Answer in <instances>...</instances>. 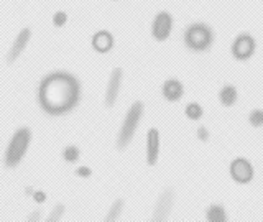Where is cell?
I'll return each instance as SVG.
<instances>
[{
	"instance_id": "obj_1",
	"label": "cell",
	"mask_w": 263,
	"mask_h": 222,
	"mask_svg": "<svg viewBox=\"0 0 263 222\" xmlns=\"http://www.w3.org/2000/svg\"><path fill=\"white\" fill-rule=\"evenodd\" d=\"M81 82L68 71H53L40 81L36 101L40 109L51 117L74 110L81 102Z\"/></svg>"
},
{
	"instance_id": "obj_2",
	"label": "cell",
	"mask_w": 263,
	"mask_h": 222,
	"mask_svg": "<svg viewBox=\"0 0 263 222\" xmlns=\"http://www.w3.org/2000/svg\"><path fill=\"white\" fill-rule=\"evenodd\" d=\"M31 143V128L30 127H20L12 135L10 142H8L4 155V163L8 170L16 168L22 163V160L27 155Z\"/></svg>"
},
{
	"instance_id": "obj_3",
	"label": "cell",
	"mask_w": 263,
	"mask_h": 222,
	"mask_svg": "<svg viewBox=\"0 0 263 222\" xmlns=\"http://www.w3.org/2000/svg\"><path fill=\"white\" fill-rule=\"evenodd\" d=\"M184 45L193 53H204L214 45V31L208 23H191L184 30Z\"/></svg>"
},
{
	"instance_id": "obj_4",
	"label": "cell",
	"mask_w": 263,
	"mask_h": 222,
	"mask_svg": "<svg viewBox=\"0 0 263 222\" xmlns=\"http://www.w3.org/2000/svg\"><path fill=\"white\" fill-rule=\"evenodd\" d=\"M143 112H145V107H143L142 101H137L128 107V110L125 114V119H123L122 127H120L119 135H117V148L119 150H123V148H127L132 143V140H134L137 130H138L140 122H142Z\"/></svg>"
},
{
	"instance_id": "obj_5",
	"label": "cell",
	"mask_w": 263,
	"mask_h": 222,
	"mask_svg": "<svg viewBox=\"0 0 263 222\" xmlns=\"http://www.w3.org/2000/svg\"><path fill=\"white\" fill-rule=\"evenodd\" d=\"M257 51V41L250 35V33H240L237 35L230 46V53L232 58L237 61H249L250 58Z\"/></svg>"
},
{
	"instance_id": "obj_6",
	"label": "cell",
	"mask_w": 263,
	"mask_h": 222,
	"mask_svg": "<svg viewBox=\"0 0 263 222\" xmlns=\"http://www.w3.org/2000/svg\"><path fill=\"white\" fill-rule=\"evenodd\" d=\"M229 173L232 181L237 184H249L255 178L253 163L249 158H243V156H237V158L230 161Z\"/></svg>"
},
{
	"instance_id": "obj_7",
	"label": "cell",
	"mask_w": 263,
	"mask_h": 222,
	"mask_svg": "<svg viewBox=\"0 0 263 222\" xmlns=\"http://www.w3.org/2000/svg\"><path fill=\"white\" fill-rule=\"evenodd\" d=\"M173 25H175V20H173L171 13L168 12H160L156 13V16L153 18L152 23V36L156 41H166L173 31Z\"/></svg>"
},
{
	"instance_id": "obj_8",
	"label": "cell",
	"mask_w": 263,
	"mask_h": 222,
	"mask_svg": "<svg viewBox=\"0 0 263 222\" xmlns=\"http://www.w3.org/2000/svg\"><path fill=\"white\" fill-rule=\"evenodd\" d=\"M161 152V135L158 128L150 127L146 132V148H145V160L148 166H155L160 160Z\"/></svg>"
},
{
	"instance_id": "obj_9",
	"label": "cell",
	"mask_w": 263,
	"mask_h": 222,
	"mask_svg": "<svg viewBox=\"0 0 263 222\" xmlns=\"http://www.w3.org/2000/svg\"><path fill=\"white\" fill-rule=\"evenodd\" d=\"M173 206H175V191L171 188H166L158 197L153 211V220H166L171 214Z\"/></svg>"
},
{
	"instance_id": "obj_10",
	"label": "cell",
	"mask_w": 263,
	"mask_h": 222,
	"mask_svg": "<svg viewBox=\"0 0 263 222\" xmlns=\"http://www.w3.org/2000/svg\"><path fill=\"white\" fill-rule=\"evenodd\" d=\"M122 79H123V71L122 68H114L110 72L109 82H107L105 87V96H104V102L107 107H112L115 102H117L120 89H122Z\"/></svg>"
},
{
	"instance_id": "obj_11",
	"label": "cell",
	"mask_w": 263,
	"mask_h": 222,
	"mask_svg": "<svg viewBox=\"0 0 263 222\" xmlns=\"http://www.w3.org/2000/svg\"><path fill=\"white\" fill-rule=\"evenodd\" d=\"M30 40H31V30L30 28H23L18 31V35H16V38L13 40V43L7 53V63L8 64H12L13 61L18 60V56L25 51V48L28 46Z\"/></svg>"
},
{
	"instance_id": "obj_12",
	"label": "cell",
	"mask_w": 263,
	"mask_h": 222,
	"mask_svg": "<svg viewBox=\"0 0 263 222\" xmlns=\"http://www.w3.org/2000/svg\"><path fill=\"white\" fill-rule=\"evenodd\" d=\"M90 45H92V49L96 53L107 54L112 51V48L115 45L114 35L107 30H99L94 33L92 38H90Z\"/></svg>"
},
{
	"instance_id": "obj_13",
	"label": "cell",
	"mask_w": 263,
	"mask_h": 222,
	"mask_svg": "<svg viewBox=\"0 0 263 222\" xmlns=\"http://www.w3.org/2000/svg\"><path fill=\"white\" fill-rule=\"evenodd\" d=\"M161 94L166 99L168 102H178L181 101V97L184 96V86L183 82L176 78L166 79L161 86Z\"/></svg>"
},
{
	"instance_id": "obj_14",
	"label": "cell",
	"mask_w": 263,
	"mask_h": 222,
	"mask_svg": "<svg viewBox=\"0 0 263 222\" xmlns=\"http://www.w3.org/2000/svg\"><path fill=\"white\" fill-rule=\"evenodd\" d=\"M238 101V90L232 84L222 86L219 90V102L224 107H232Z\"/></svg>"
},
{
	"instance_id": "obj_15",
	"label": "cell",
	"mask_w": 263,
	"mask_h": 222,
	"mask_svg": "<svg viewBox=\"0 0 263 222\" xmlns=\"http://www.w3.org/2000/svg\"><path fill=\"white\" fill-rule=\"evenodd\" d=\"M205 219L209 222H224L227 220V211L224 206L220 204H211L208 209H205Z\"/></svg>"
},
{
	"instance_id": "obj_16",
	"label": "cell",
	"mask_w": 263,
	"mask_h": 222,
	"mask_svg": "<svg viewBox=\"0 0 263 222\" xmlns=\"http://www.w3.org/2000/svg\"><path fill=\"white\" fill-rule=\"evenodd\" d=\"M184 114H186V117L189 120H199L202 115H204V109H202V105L201 104H197V102H189L186 105V109H184Z\"/></svg>"
},
{
	"instance_id": "obj_17",
	"label": "cell",
	"mask_w": 263,
	"mask_h": 222,
	"mask_svg": "<svg viewBox=\"0 0 263 222\" xmlns=\"http://www.w3.org/2000/svg\"><path fill=\"white\" fill-rule=\"evenodd\" d=\"M81 158V150L76 145H68L63 150V160L66 163H76Z\"/></svg>"
},
{
	"instance_id": "obj_18",
	"label": "cell",
	"mask_w": 263,
	"mask_h": 222,
	"mask_svg": "<svg viewBox=\"0 0 263 222\" xmlns=\"http://www.w3.org/2000/svg\"><path fill=\"white\" fill-rule=\"evenodd\" d=\"M122 209H123V201H122V199L114 201L112 206H110V209H109V212H107V216H105V220H107V222L119 220L120 214H122Z\"/></svg>"
},
{
	"instance_id": "obj_19",
	"label": "cell",
	"mask_w": 263,
	"mask_h": 222,
	"mask_svg": "<svg viewBox=\"0 0 263 222\" xmlns=\"http://www.w3.org/2000/svg\"><path fill=\"white\" fill-rule=\"evenodd\" d=\"M249 123L253 128H261L263 127V109H253L249 114Z\"/></svg>"
},
{
	"instance_id": "obj_20",
	"label": "cell",
	"mask_w": 263,
	"mask_h": 222,
	"mask_svg": "<svg viewBox=\"0 0 263 222\" xmlns=\"http://www.w3.org/2000/svg\"><path fill=\"white\" fill-rule=\"evenodd\" d=\"M64 211H66L64 204H56L54 208L51 209V212L48 214L46 220H48V222H58V220H61L63 216H64Z\"/></svg>"
},
{
	"instance_id": "obj_21",
	"label": "cell",
	"mask_w": 263,
	"mask_h": 222,
	"mask_svg": "<svg viewBox=\"0 0 263 222\" xmlns=\"http://www.w3.org/2000/svg\"><path fill=\"white\" fill-rule=\"evenodd\" d=\"M68 13L66 12H63V10H58L54 15H53V25L56 28H61V27H64L66 23H68Z\"/></svg>"
},
{
	"instance_id": "obj_22",
	"label": "cell",
	"mask_w": 263,
	"mask_h": 222,
	"mask_svg": "<svg viewBox=\"0 0 263 222\" xmlns=\"http://www.w3.org/2000/svg\"><path fill=\"white\" fill-rule=\"evenodd\" d=\"M76 176H79V178H89L90 175H92V170H90L89 166H79V168H76Z\"/></svg>"
},
{
	"instance_id": "obj_23",
	"label": "cell",
	"mask_w": 263,
	"mask_h": 222,
	"mask_svg": "<svg viewBox=\"0 0 263 222\" xmlns=\"http://www.w3.org/2000/svg\"><path fill=\"white\" fill-rule=\"evenodd\" d=\"M209 132H208V128H205L204 125H201L199 128H197V138L201 140V142H208L209 140Z\"/></svg>"
},
{
	"instance_id": "obj_24",
	"label": "cell",
	"mask_w": 263,
	"mask_h": 222,
	"mask_svg": "<svg viewBox=\"0 0 263 222\" xmlns=\"http://www.w3.org/2000/svg\"><path fill=\"white\" fill-rule=\"evenodd\" d=\"M31 197H33V201H35V202L43 204V202L46 201V193H45V191H35Z\"/></svg>"
},
{
	"instance_id": "obj_25",
	"label": "cell",
	"mask_w": 263,
	"mask_h": 222,
	"mask_svg": "<svg viewBox=\"0 0 263 222\" xmlns=\"http://www.w3.org/2000/svg\"><path fill=\"white\" fill-rule=\"evenodd\" d=\"M40 219H41V212H40V211L31 212L30 216L27 217V220H30V222H33V220H40Z\"/></svg>"
},
{
	"instance_id": "obj_26",
	"label": "cell",
	"mask_w": 263,
	"mask_h": 222,
	"mask_svg": "<svg viewBox=\"0 0 263 222\" xmlns=\"http://www.w3.org/2000/svg\"><path fill=\"white\" fill-rule=\"evenodd\" d=\"M33 193H35V189H33V188H27V189H25V194H27V196H33Z\"/></svg>"
}]
</instances>
